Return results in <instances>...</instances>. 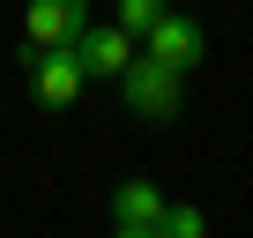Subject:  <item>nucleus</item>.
<instances>
[{"mask_svg":"<svg viewBox=\"0 0 253 238\" xmlns=\"http://www.w3.org/2000/svg\"><path fill=\"white\" fill-rule=\"evenodd\" d=\"M75 60H82V75H97V82H119L126 75V60H134V38H126L119 23H82L75 30Z\"/></svg>","mask_w":253,"mask_h":238,"instance_id":"4","label":"nucleus"},{"mask_svg":"<svg viewBox=\"0 0 253 238\" xmlns=\"http://www.w3.org/2000/svg\"><path fill=\"white\" fill-rule=\"evenodd\" d=\"M89 15H97L89 0H30L23 8V45H75V30Z\"/></svg>","mask_w":253,"mask_h":238,"instance_id":"5","label":"nucleus"},{"mask_svg":"<svg viewBox=\"0 0 253 238\" xmlns=\"http://www.w3.org/2000/svg\"><path fill=\"white\" fill-rule=\"evenodd\" d=\"M112 238H157L149 223H112Z\"/></svg>","mask_w":253,"mask_h":238,"instance_id":"9","label":"nucleus"},{"mask_svg":"<svg viewBox=\"0 0 253 238\" xmlns=\"http://www.w3.org/2000/svg\"><path fill=\"white\" fill-rule=\"evenodd\" d=\"M23 82H30V104L38 112H67L89 75H82L75 45H23Z\"/></svg>","mask_w":253,"mask_h":238,"instance_id":"1","label":"nucleus"},{"mask_svg":"<svg viewBox=\"0 0 253 238\" xmlns=\"http://www.w3.org/2000/svg\"><path fill=\"white\" fill-rule=\"evenodd\" d=\"M112 8H119V15H112V23H119V30H126V38H134V45H142V30H149V23H157V15H164V8H171V0H112Z\"/></svg>","mask_w":253,"mask_h":238,"instance_id":"8","label":"nucleus"},{"mask_svg":"<svg viewBox=\"0 0 253 238\" xmlns=\"http://www.w3.org/2000/svg\"><path fill=\"white\" fill-rule=\"evenodd\" d=\"M157 238H209V216H201V208H186V201H164Z\"/></svg>","mask_w":253,"mask_h":238,"instance_id":"7","label":"nucleus"},{"mask_svg":"<svg viewBox=\"0 0 253 238\" xmlns=\"http://www.w3.org/2000/svg\"><path fill=\"white\" fill-rule=\"evenodd\" d=\"M157 216H164V186L157 179H119L112 186V223H149L157 231Z\"/></svg>","mask_w":253,"mask_h":238,"instance_id":"6","label":"nucleus"},{"mask_svg":"<svg viewBox=\"0 0 253 238\" xmlns=\"http://www.w3.org/2000/svg\"><path fill=\"white\" fill-rule=\"evenodd\" d=\"M119 97H126V112L134 119H149V127H171L179 119V104H186V75H171V67H157V60H126V75H119Z\"/></svg>","mask_w":253,"mask_h":238,"instance_id":"2","label":"nucleus"},{"mask_svg":"<svg viewBox=\"0 0 253 238\" xmlns=\"http://www.w3.org/2000/svg\"><path fill=\"white\" fill-rule=\"evenodd\" d=\"M142 60H157V67H171V75H194V67L209 60V30H201L194 15L164 8V15L142 30Z\"/></svg>","mask_w":253,"mask_h":238,"instance_id":"3","label":"nucleus"}]
</instances>
